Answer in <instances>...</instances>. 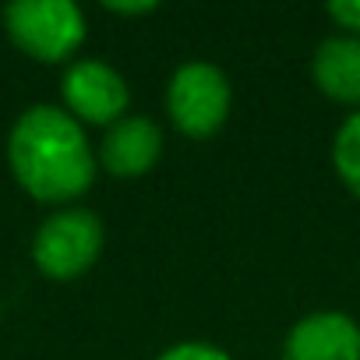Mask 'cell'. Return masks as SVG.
Returning <instances> with one entry per match:
<instances>
[{"label": "cell", "instance_id": "6da1fadb", "mask_svg": "<svg viewBox=\"0 0 360 360\" xmlns=\"http://www.w3.org/2000/svg\"><path fill=\"white\" fill-rule=\"evenodd\" d=\"M8 166L29 198L68 209L96 184L99 159L85 127L64 106L36 103L8 134Z\"/></svg>", "mask_w": 360, "mask_h": 360}, {"label": "cell", "instance_id": "7a4b0ae2", "mask_svg": "<svg viewBox=\"0 0 360 360\" xmlns=\"http://www.w3.org/2000/svg\"><path fill=\"white\" fill-rule=\"evenodd\" d=\"M230 106H233V85L223 68L209 60H188L169 75L166 117L184 138L202 141L219 134L223 124L230 120Z\"/></svg>", "mask_w": 360, "mask_h": 360}, {"label": "cell", "instance_id": "3957f363", "mask_svg": "<svg viewBox=\"0 0 360 360\" xmlns=\"http://www.w3.org/2000/svg\"><path fill=\"white\" fill-rule=\"evenodd\" d=\"M103 244H106L103 219L92 209L68 205L39 223L32 237V262L46 279L71 283L99 262Z\"/></svg>", "mask_w": 360, "mask_h": 360}, {"label": "cell", "instance_id": "277c9868", "mask_svg": "<svg viewBox=\"0 0 360 360\" xmlns=\"http://www.w3.org/2000/svg\"><path fill=\"white\" fill-rule=\"evenodd\" d=\"M4 29L39 64H64L85 43V15L71 0H15L4 8Z\"/></svg>", "mask_w": 360, "mask_h": 360}, {"label": "cell", "instance_id": "5b68a950", "mask_svg": "<svg viewBox=\"0 0 360 360\" xmlns=\"http://www.w3.org/2000/svg\"><path fill=\"white\" fill-rule=\"evenodd\" d=\"M60 96H64V110L82 127L85 124L113 127L117 120L127 117V106H131V89H127L124 75L96 57L68 64V71L60 78Z\"/></svg>", "mask_w": 360, "mask_h": 360}, {"label": "cell", "instance_id": "8992f818", "mask_svg": "<svg viewBox=\"0 0 360 360\" xmlns=\"http://www.w3.org/2000/svg\"><path fill=\"white\" fill-rule=\"evenodd\" d=\"M99 166L117 176V180H138L155 169L162 159V127L152 117L127 113L113 127H106L99 148H96Z\"/></svg>", "mask_w": 360, "mask_h": 360}, {"label": "cell", "instance_id": "52a82bcc", "mask_svg": "<svg viewBox=\"0 0 360 360\" xmlns=\"http://www.w3.org/2000/svg\"><path fill=\"white\" fill-rule=\"evenodd\" d=\"M283 360H360V321L346 311H311L286 332Z\"/></svg>", "mask_w": 360, "mask_h": 360}, {"label": "cell", "instance_id": "ba28073f", "mask_svg": "<svg viewBox=\"0 0 360 360\" xmlns=\"http://www.w3.org/2000/svg\"><path fill=\"white\" fill-rule=\"evenodd\" d=\"M311 78L325 99L360 110V39L342 32L321 39L311 57Z\"/></svg>", "mask_w": 360, "mask_h": 360}, {"label": "cell", "instance_id": "9c48e42d", "mask_svg": "<svg viewBox=\"0 0 360 360\" xmlns=\"http://www.w3.org/2000/svg\"><path fill=\"white\" fill-rule=\"evenodd\" d=\"M332 169L342 188L360 198V110H353L332 138Z\"/></svg>", "mask_w": 360, "mask_h": 360}, {"label": "cell", "instance_id": "30bf717a", "mask_svg": "<svg viewBox=\"0 0 360 360\" xmlns=\"http://www.w3.org/2000/svg\"><path fill=\"white\" fill-rule=\"evenodd\" d=\"M155 360H233L226 349L202 342V339H184V342H173L169 349H162Z\"/></svg>", "mask_w": 360, "mask_h": 360}, {"label": "cell", "instance_id": "8fae6325", "mask_svg": "<svg viewBox=\"0 0 360 360\" xmlns=\"http://www.w3.org/2000/svg\"><path fill=\"white\" fill-rule=\"evenodd\" d=\"M325 15L342 29V36H356L360 39V0H335L325 8Z\"/></svg>", "mask_w": 360, "mask_h": 360}, {"label": "cell", "instance_id": "7c38bea8", "mask_svg": "<svg viewBox=\"0 0 360 360\" xmlns=\"http://www.w3.org/2000/svg\"><path fill=\"white\" fill-rule=\"evenodd\" d=\"M110 15H120V18H141V15H155L159 8L152 0H141V4H106Z\"/></svg>", "mask_w": 360, "mask_h": 360}]
</instances>
